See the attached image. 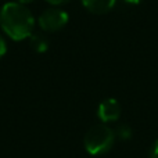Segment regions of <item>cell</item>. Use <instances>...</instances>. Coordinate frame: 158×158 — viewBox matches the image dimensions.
Here are the masks:
<instances>
[{"label":"cell","instance_id":"8992f818","mask_svg":"<svg viewBox=\"0 0 158 158\" xmlns=\"http://www.w3.org/2000/svg\"><path fill=\"white\" fill-rule=\"evenodd\" d=\"M29 44L36 53H44L49 49V39L43 33H32L29 36Z\"/></svg>","mask_w":158,"mask_h":158},{"label":"cell","instance_id":"6da1fadb","mask_svg":"<svg viewBox=\"0 0 158 158\" xmlns=\"http://www.w3.org/2000/svg\"><path fill=\"white\" fill-rule=\"evenodd\" d=\"M0 27L10 39L21 42L33 33L35 18L25 4L7 2L0 8Z\"/></svg>","mask_w":158,"mask_h":158},{"label":"cell","instance_id":"7c38bea8","mask_svg":"<svg viewBox=\"0 0 158 158\" xmlns=\"http://www.w3.org/2000/svg\"><path fill=\"white\" fill-rule=\"evenodd\" d=\"M17 2L21 3V4H25V6H27V4H29V3H32L33 0H17Z\"/></svg>","mask_w":158,"mask_h":158},{"label":"cell","instance_id":"7a4b0ae2","mask_svg":"<svg viewBox=\"0 0 158 158\" xmlns=\"http://www.w3.org/2000/svg\"><path fill=\"white\" fill-rule=\"evenodd\" d=\"M115 132L106 123L94 125L86 132L83 139L85 150L90 156H100L112 148L115 143Z\"/></svg>","mask_w":158,"mask_h":158},{"label":"cell","instance_id":"277c9868","mask_svg":"<svg viewBox=\"0 0 158 158\" xmlns=\"http://www.w3.org/2000/svg\"><path fill=\"white\" fill-rule=\"evenodd\" d=\"M97 117L103 123L117 122L121 117V104L115 98H106L98 104Z\"/></svg>","mask_w":158,"mask_h":158},{"label":"cell","instance_id":"3957f363","mask_svg":"<svg viewBox=\"0 0 158 158\" xmlns=\"http://www.w3.org/2000/svg\"><path fill=\"white\" fill-rule=\"evenodd\" d=\"M69 21V15L60 7H50L42 11L38 18V24L44 32H57L63 29Z\"/></svg>","mask_w":158,"mask_h":158},{"label":"cell","instance_id":"30bf717a","mask_svg":"<svg viewBox=\"0 0 158 158\" xmlns=\"http://www.w3.org/2000/svg\"><path fill=\"white\" fill-rule=\"evenodd\" d=\"M49 4H52L53 7H60V6L63 4H67V3H69L71 0H46Z\"/></svg>","mask_w":158,"mask_h":158},{"label":"cell","instance_id":"52a82bcc","mask_svg":"<svg viewBox=\"0 0 158 158\" xmlns=\"http://www.w3.org/2000/svg\"><path fill=\"white\" fill-rule=\"evenodd\" d=\"M115 137L119 140H129L132 137V128L128 123H119L117 129H114Z\"/></svg>","mask_w":158,"mask_h":158},{"label":"cell","instance_id":"ba28073f","mask_svg":"<svg viewBox=\"0 0 158 158\" xmlns=\"http://www.w3.org/2000/svg\"><path fill=\"white\" fill-rule=\"evenodd\" d=\"M148 157L150 158H158V139L151 144L150 151H148Z\"/></svg>","mask_w":158,"mask_h":158},{"label":"cell","instance_id":"5b68a950","mask_svg":"<svg viewBox=\"0 0 158 158\" xmlns=\"http://www.w3.org/2000/svg\"><path fill=\"white\" fill-rule=\"evenodd\" d=\"M117 0H82V4L89 13L106 14L115 6Z\"/></svg>","mask_w":158,"mask_h":158},{"label":"cell","instance_id":"9c48e42d","mask_svg":"<svg viewBox=\"0 0 158 158\" xmlns=\"http://www.w3.org/2000/svg\"><path fill=\"white\" fill-rule=\"evenodd\" d=\"M6 52H7V44H6V40L2 35H0V58L4 57Z\"/></svg>","mask_w":158,"mask_h":158},{"label":"cell","instance_id":"8fae6325","mask_svg":"<svg viewBox=\"0 0 158 158\" xmlns=\"http://www.w3.org/2000/svg\"><path fill=\"white\" fill-rule=\"evenodd\" d=\"M123 2L126 3V4H140V3L143 2V0H123Z\"/></svg>","mask_w":158,"mask_h":158}]
</instances>
